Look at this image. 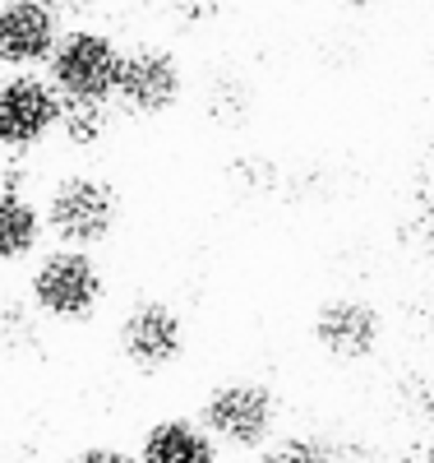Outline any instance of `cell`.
<instances>
[{
	"label": "cell",
	"instance_id": "cell-8",
	"mask_svg": "<svg viewBox=\"0 0 434 463\" xmlns=\"http://www.w3.org/2000/svg\"><path fill=\"white\" fill-rule=\"evenodd\" d=\"M60 5L51 0H5L0 10V56L14 70L47 65L60 47Z\"/></svg>",
	"mask_w": 434,
	"mask_h": 463
},
{
	"label": "cell",
	"instance_id": "cell-16",
	"mask_svg": "<svg viewBox=\"0 0 434 463\" xmlns=\"http://www.w3.org/2000/svg\"><path fill=\"white\" fill-rule=\"evenodd\" d=\"M351 5H383V0H351Z\"/></svg>",
	"mask_w": 434,
	"mask_h": 463
},
{
	"label": "cell",
	"instance_id": "cell-7",
	"mask_svg": "<svg viewBox=\"0 0 434 463\" xmlns=\"http://www.w3.org/2000/svg\"><path fill=\"white\" fill-rule=\"evenodd\" d=\"M121 353L134 371L157 375L185 353V325L167 301H139L121 320Z\"/></svg>",
	"mask_w": 434,
	"mask_h": 463
},
{
	"label": "cell",
	"instance_id": "cell-6",
	"mask_svg": "<svg viewBox=\"0 0 434 463\" xmlns=\"http://www.w3.org/2000/svg\"><path fill=\"white\" fill-rule=\"evenodd\" d=\"M180 65L171 52L162 47H134L125 52V65H121V84H115V107H125L130 116H162L180 102Z\"/></svg>",
	"mask_w": 434,
	"mask_h": 463
},
{
	"label": "cell",
	"instance_id": "cell-1",
	"mask_svg": "<svg viewBox=\"0 0 434 463\" xmlns=\"http://www.w3.org/2000/svg\"><path fill=\"white\" fill-rule=\"evenodd\" d=\"M28 292H32L37 311L51 320H65V325L88 320L102 301V269L93 264V255L84 246H60L37 260Z\"/></svg>",
	"mask_w": 434,
	"mask_h": 463
},
{
	"label": "cell",
	"instance_id": "cell-4",
	"mask_svg": "<svg viewBox=\"0 0 434 463\" xmlns=\"http://www.w3.org/2000/svg\"><path fill=\"white\" fill-rule=\"evenodd\" d=\"M121 65L125 56L115 52V43L106 33H88V28H74L60 37V47L51 52L47 70H51V84L65 98H97L111 102L115 84H121Z\"/></svg>",
	"mask_w": 434,
	"mask_h": 463
},
{
	"label": "cell",
	"instance_id": "cell-9",
	"mask_svg": "<svg viewBox=\"0 0 434 463\" xmlns=\"http://www.w3.org/2000/svg\"><path fill=\"white\" fill-rule=\"evenodd\" d=\"M379 334H383L379 311L356 297H333L314 316V343L337 362H365L379 347Z\"/></svg>",
	"mask_w": 434,
	"mask_h": 463
},
{
	"label": "cell",
	"instance_id": "cell-5",
	"mask_svg": "<svg viewBox=\"0 0 434 463\" xmlns=\"http://www.w3.org/2000/svg\"><path fill=\"white\" fill-rule=\"evenodd\" d=\"M60 111H65V93L37 74H10L0 89V139L5 153H23L32 144H42L51 130H60Z\"/></svg>",
	"mask_w": 434,
	"mask_h": 463
},
{
	"label": "cell",
	"instance_id": "cell-2",
	"mask_svg": "<svg viewBox=\"0 0 434 463\" xmlns=\"http://www.w3.org/2000/svg\"><path fill=\"white\" fill-rule=\"evenodd\" d=\"M121 222V195L97 176H65L47 195V227L60 246H97Z\"/></svg>",
	"mask_w": 434,
	"mask_h": 463
},
{
	"label": "cell",
	"instance_id": "cell-11",
	"mask_svg": "<svg viewBox=\"0 0 434 463\" xmlns=\"http://www.w3.org/2000/svg\"><path fill=\"white\" fill-rule=\"evenodd\" d=\"M42 227H47V213L23 200L19 185H5V200H0V260H23L37 250L42 241Z\"/></svg>",
	"mask_w": 434,
	"mask_h": 463
},
{
	"label": "cell",
	"instance_id": "cell-3",
	"mask_svg": "<svg viewBox=\"0 0 434 463\" xmlns=\"http://www.w3.org/2000/svg\"><path fill=\"white\" fill-rule=\"evenodd\" d=\"M199 421L213 431L217 445L231 449H259L272 436V421H278V399H272L268 384L259 380H226L204 399Z\"/></svg>",
	"mask_w": 434,
	"mask_h": 463
},
{
	"label": "cell",
	"instance_id": "cell-15",
	"mask_svg": "<svg viewBox=\"0 0 434 463\" xmlns=\"http://www.w3.org/2000/svg\"><path fill=\"white\" fill-rule=\"evenodd\" d=\"M51 5H60V10H84V5H93V0H51Z\"/></svg>",
	"mask_w": 434,
	"mask_h": 463
},
{
	"label": "cell",
	"instance_id": "cell-10",
	"mask_svg": "<svg viewBox=\"0 0 434 463\" xmlns=\"http://www.w3.org/2000/svg\"><path fill=\"white\" fill-rule=\"evenodd\" d=\"M139 458L143 463H217V440L204 421L171 417V421H157L143 436Z\"/></svg>",
	"mask_w": 434,
	"mask_h": 463
},
{
	"label": "cell",
	"instance_id": "cell-14",
	"mask_svg": "<svg viewBox=\"0 0 434 463\" xmlns=\"http://www.w3.org/2000/svg\"><path fill=\"white\" fill-rule=\"evenodd\" d=\"M74 463H143L139 454H125V449H111V445H93L84 454H74Z\"/></svg>",
	"mask_w": 434,
	"mask_h": 463
},
{
	"label": "cell",
	"instance_id": "cell-12",
	"mask_svg": "<svg viewBox=\"0 0 434 463\" xmlns=\"http://www.w3.org/2000/svg\"><path fill=\"white\" fill-rule=\"evenodd\" d=\"M60 135H65V144H74V148L97 144V139L106 135V102H97V98H65Z\"/></svg>",
	"mask_w": 434,
	"mask_h": 463
},
{
	"label": "cell",
	"instance_id": "cell-13",
	"mask_svg": "<svg viewBox=\"0 0 434 463\" xmlns=\"http://www.w3.org/2000/svg\"><path fill=\"white\" fill-rule=\"evenodd\" d=\"M259 463H333V454L319 445V440H309V436H296V440H282V445H272Z\"/></svg>",
	"mask_w": 434,
	"mask_h": 463
}]
</instances>
